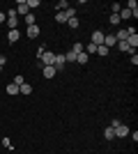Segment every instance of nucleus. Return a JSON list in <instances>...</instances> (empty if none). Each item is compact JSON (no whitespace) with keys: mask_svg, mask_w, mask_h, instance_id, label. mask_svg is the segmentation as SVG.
I'll use <instances>...</instances> for the list:
<instances>
[{"mask_svg":"<svg viewBox=\"0 0 138 154\" xmlns=\"http://www.w3.org/2000/svg\"><path fill=\"white\" fill-rule=\"evenodd\" d=\"M19 39H21L19 30H9V35H7V42H9V44H16Z\"/></svg>","mask_w":138,"mask_h":154,"instance_id":"10","label":"nucleus"},{"mask_svg":"<svg viewBox=\"0 0 138 154\" xmlns=\"http://www.w3.org/2000/svg\"><path fill=\"white\" fill-rule=\"evenodd\" d=\"M14 9H16V14H21V16H28V14H30V9H28V2H26V0H19Z\"/></svg>","mask_w":138,"mask_h":154,"instance_id":"2","label":"nucleus"},{"mask_svg":"<svg viewBox=\"0 0 138 154\" xmlns=\"http://www.w3.org/2000/svg\"><path fill=\"white\" fill-rule=\"evenodd\" d=\"M0 71H2V67H0Z\"/></svg>","mask_w":138,"mask_h":154,"instance_id":"33","label":"nucleus"},{"mask_svg":"<svg viewBox=\"0 0 138 154\" xmlns=\"http://www.w3.org/2000/svg\"><path fill=\"white\" fill-rule=\"evenodd\" d=\"M7 94H19V85L9 83V85H7Z\"/></svg>","mask_w":138,"mask_h":154,"instance_id":"19","label":"nucleus"},{"mask_svg":"<svg viewBox=\"0 0 138 154\" xmlns=\"http://www.w3.org/2000/svg\"><path fill=\"white\" fill-rule=\"evenodd\" d=\"M26 35H28V37H30V39H35V37H39V26H28Z\"/></svg>","mask_w":138,"mask_h":154,"instance_id":"8","label":"nucleus"},{"mask_svg":"<svg viewBox=\"0 0 138 154\" xmlns=\"http://www.w3.org/2000/svg\"><path fill=\"white\" fill-rule=\"evenodd\" d=\"M28 2V9H32V7H39V0H26Z\"/></svg>","mask_w":138,"mask_h":154,"instance_id":"26","label":"nucleus"},{"mask_svg":"<svg viewBox=\"0 0 138 154\" xmlns=\"http://www.w3.org/2000/svg\"><path fill=\"white\" fill-rule=\"evenodd\" d=\"M113 131H115V138H124V136H129V134H131L127 124H120V127H115Z\"/></svg>","mask_w":138,"mask_h":154,"instance_id":"3","label":"nucleus"},{"mask_svg":"<svg viewBox=\"0 0 138 154\" xmlns=\"http://www.w3.org/2000/svg\"><path fill=\"white\" fill-rule=\"evenodd\" d=\"M41 74H44V78H53V76H55V67H53V64L41 67Z\"/></svg>","mask_w":138,"mask_h":154,"instance_id":"9","label":"nucleus"},{"mask_svg":"<svg viewBox=\"0 0 138 154\" xmlns=\"http://www.w3.org/2000/svg\"><path fill=\"white\" fill-rule=\"evenodd\" d=\"M131 64H133V67L138 64V55H136V53H131Z\"/></svg>","mask_w":138,"mask_h":154,"instance_id":"30","label":"nucleus"},{"mask_svg":"<svg viewBox=\"0 0 138 154\" xmlns=\"http://www.w3.org/2000/svg\"><path fill=\"white\" fill-rule=\"evenodd\" d=\"M127 46L136 53V46H138V35H136V32H129V37H127Z\"/></svg>","mask_w":138,"mask_h":154,"instance_id":"4","label":"nucleus"},{"mask_svg":"<svg viewBox=\"0 0 138 154\" xmlns=\"http://www.w3.org/2000/svg\"><path fill=\"white\" fill-rule=\"evenodd\" d=\"M39 67H48V64H53V60H55V53H51V51H44L39 55Z\"/></svg>","mask_w":138,"mask_h":154,"instance_id":"1","label":"nucleus"},{"mask_svg":"<svg viewBox=\"0 0 138 154\" xmlns=\"http://www.w3.org/2000/svg\"><path fill=\"white\" fill-rule=\"evenodd\" d=\"M108 51H111V48H106L104 44H101V46H97V55H101V58H106V55H108Z\"/></svg>","mask_w":138,"mask_h":154,"instance_id":"15","label":"nucleus"},{"mask_svg":"<svg viewBox=\"0 0 138 154\" xmlns=\"http://www.w3.org/2000/svg\"><path fill=\"white\" fill-rule=\"evenodd\" d=\"M118 16H120V21H122V19H131V12H129L127 7H122V9L118 12Z\"/></svg>","mask_w":138,"mask_h":154,"instance_id":"12","label":"nucleus"},{"mask_svg":"<svg viewBox=\"0 0 138 154\" xmlns=\"http://www.w3.org/2000/svg\"><path fill=\"white\" fill-rule=\"evenodd\" d=\"M67 23H69V28H78V19H76V16H74V19H69Z\"/></svg>","mask_w":138,"mask_h":154,"instance_id":"27","label":"nucleus"},{"mask_svg":"<svg viewBox=\"0 0 138 154\" xmlns=\"http://www.w3.org/2000/svg\"><path fill=\"white\" fill-rule=\"evenodd\" d=\"M12 83H14V85H19V88H21V85L26 83V81H23V76H16V78H14V81H12Z\"/></svg>","mask_w":138,"mask_h":154,"instance_id":"28","label":"nucleus"},{"mask_svg":"<svg viewBox=\"0 0 138 154\" xmlns=\"http://www.w3.org/2000/svg\"><path fill=\"white\" fill-rule=\"evenodd\" d=\"M104 138H106V140H113V138H115V131H113V129L108 127V129L104 131Z\"/></svg>","mask_w":138,"mask_h":154,"instance_id":"21","label":"nucleus"},{"mask_svg":"<svg viewBox=\"0 0 138 154\" xmlns=\"http://www.w3.org/2000/svg\"><path fill=\"white\" fill-rule=\"evenodd\" d=\"M0 23H5V14L0 12Z\"/></svg>","mask_w":138,"mask_h":154,"instance_id":"32","label":"nucleus"},{"mask_svg":"<svg viewBox=\"0 0 138 154\" xmlns=\"http://www.w3.org/2000/svg\"><path fill=\"white\" fill-rule=\"evenodd\" d=\"M65 62H76V53H74V51H67L65 53Z\"/></svg>","mask_w":138,"mask_h":154,"instance_id":"16","label":"nucleus"},{"mask_svg":"<svg viewBox=\"0 0 138 154\" xmlns=\"http://www.w3.org/2000/svg\"><path fill=\"white\" fill-rule=\"evenodd\" d=\"M53 67H55V71H62V67H65V55H62V53H60V55H55Z\"/></svg>","mask_w":138,"mask_h":154,"instance_id":"6","label":"nucleus"},{"mask_svg":"<svg viewBox=\"0 0 138 154\" xmlns=\"http://www.w3.org/2000/svg\"><path fill=\"white\" fill-rule=\"evenodd\" d=\"M127 37H129V30H118V42H127Z\"/></svg>","mask_w":138,"mask_h":154,"instance_id":"13","label":"nucleus"},{"mask_svg":"<svg viewBox=\"0 0 138 154\" xmlns=\"http://www.w3.org/2000/svg\"><path fill=\"white\" fill-rule=\"evenodd\" d=\"M30 92H32V85H30V83H23L19 88V94H30Z\"/></svg>","mask_w":138,"mask_h":154,"instance_id":"11","label":"nucleus"},{"mask_svg":"<svg viewBox=\"0 0 138 154\" xmlns=\"http://www.w3.org/2000/svg\"><path fill=\"white\" fill-rule=\"evenodd\" d=\"M23 21H26L28 26H35V16H32V14H28V16H23Z\"/></svg>","mask_w":138,"mask_h":154,"instance_id":"25","label":"nucleus"},{"mask_svg":"<svg viewBox=\"0 0 138 154\" xmlns=\"http://www.w3.org/2000/svg\"><path fill=\"white\" fill-rule=\"evenodd\" d=\"M12 16H19V14H16V9H14V7H12V9H7V19H12Z\"/></svg>","mask_w":138,"mask_h":154,"instance_id":"29","label":"nucleus"},{"mask_svg":"<svg viewBox=\"0 0 138 154\" xmlns=\"http://www.w3.org/2000/svg\"><path fill=\"white\" fill-rule=\"evenodd\" d=\"M115 44H118L115 35H104V46H106V48H113Z\"/></svg>","mask_w":138,"mask_h":154,"instance_id":"7","label":"nucleus"},{"mask_svg":"<svg viewBox=\"0 0 138 154\" xmlns=\"http://www.w3.org/2000/svg\"><path fill=\"white\" fill-rule=\"evenodd\" d=\"M118 48H120V51H122V53H133L131 48L127 46V42H118Z\"/></svg>","mask_w":138,"mask_h":154,"instance_id":"17","label":"nucleus"},{"mask_svg":"<svg viewBox=\"0 0 138 154\" xmlns=\"http://www.w3.org/2000/svg\"><path fill=\"white\" fill-rule=\"evenodd\" d=\"M87 58H90V55H85V53H78V55H76V62H78V64H85Z\"/></svg>","mask_w":138,"mask_h":154,"instance_id":"23","label":"nucleus"},{"mask_svg":"<svg viewBox=\"0 0 138 154\" xmlns=\"http://www.w3.org/2000/svg\"><path fill=\"white\" fill-rule=\"evenodd\" d=\"M5 62H7V58H5V55H0V67H5Z\"/></svg>","mask_w":138,"mask_h":154,"instance_id":"31","label":"nucleus"},{"mask_svg":"<svg viewBox=\"0 0 138 154\" xmlns=\"http://www.w3.org/2000/svg\"><path fill=\"white\" fill-rule=\"evenodd\" d=\"M55 21H58V23H67L69 19H67V14H65V12H58V14H55Z\"/></svg>","mask_w":138,"mask_h":154,"instance_id":"18","label":"nucleus"},{"mask_svg":"<svg viewBox=\"0 0 138 154\" xmlns=\"http://www.w3.org/2000/svg\"><path fill=\"white\" fill-rule=\"evenodd\" d=\"M67 7H69V2H67V0H60L58 5H55V9H58V12H65Z\"/></svg>","mask_w":138,"mask_h":154,"instance_id":"20","label":"nucleus"},{"mask_svg":"<svg viewBox=\"0 0 138 154\" xmlns=\"http://www.w3.org/2000/svg\"><path fill=\"white\" fill-rule=\"evenodd\" d=\"M7 26H9V30H16V26H19V19H16V16L7 19Z\"/></svg>","mask_w":138,"mask_h":154,"instance_id":"14","label":"nucleus"},{"mask_svg":"<svg viewBox=\"0 0 138 154\" xmlns=\"http://www.w3.org/2000/svg\"><path fill=\"white\" fill-rule=\"evenodd\" d=\"M92 44H94V46H101V44H104V32H101V30H94V32H92Z\"/></svg>","mask_w":138,"mask_h":154,"instance_id":"5","label":"nucleus"},{"mask_svg":"<svg viewBox=\"0 0 138 154\" xmlns=\"http://www.w3.org/2000/svg\"><path fill=\"white\" fill-rule=\"evenodd\" d=\"M108 21H111V26H120V16H118V14H111V19H108Z\"/></svg>","mask_w":138,"mask_h":154,"instance_id":"24","label":"nucleus"},{"mask_svg":"<svg viewBox=\"0 0 138 154\" xmlns=\"http://www.w3.org/2000/svg\"><path fill=\"white\" fill-rule=\"evenodd\" d=\"M83 48H85V46L81 44V42H76V44H74V46H72V51H74V53H76V55H78V53H83Z\"/></svg>","mask_w":138,"mask_h":154,"instance_id":"22","label":"nucleus"}]
</instances>
